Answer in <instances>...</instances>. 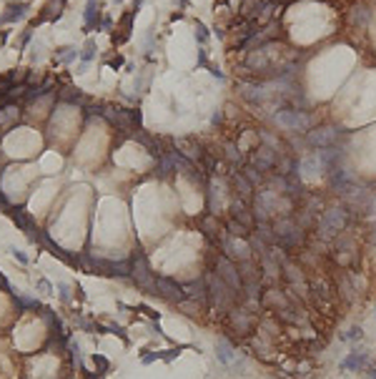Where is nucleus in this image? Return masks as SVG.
Listing matches in <instances>:
<instances>
[{"instance_id":"nucleus-24","label":"nucleus","mask_w":376,"mask_h":379,"mask_svg":"<svg viewBox=\"0 0 376 379\" xmlns=\"http://www.w3.org/2000/svg\"><path fill=\"white\" fill-rule=\"evenodd\" d=\"M224 226H226V234H231V236H241V239H249L251 236V228L243 226V224H238L236 219H228Z\"/></svg>"},{"instance_id":"nucleus-5","label":"nucleus","mask_w":376,"mask_h":379,"mask_svg":"<svg viewBox=\"0 0 376 379\" xmlns=\"http://www.w3.org/2000/svg\"><path fill=\"white\" fill-rule=\"evenodd\" d=\"M130 277L138 289H143L146 294H156V271H150V264L141 251H136L130 259Z\"/></svg>"},{"instance_id":"nucleus-11","label":"nucleus","mask_w":376,"mask_h":379,"mask_svg":"<svg viewBox=\"0 0 376 379\" xmlns=\"http://www.w3.org/2000/svg\"><path fill=\"white\" fill-rule=\"evenodd\" d=\"M156 294H158V297H163L166 302H171V304L186 302L183 284L173 281V279H168V277H156Z\"/></svg>"},{"instance_id":"nucleus-9","label":"nucleus","mask_w":376,"mask_h":379,"mask_svg":"<svg viewBox=\"0 0 376 379\" xmlns=\"http://www.w3.org/2000/svg\"><path fill=\"white\" fill-rule=\"evenodd\" d=\"M278 151H274V149H269V146H256L253 149V153H251V166L256 168V171H261V174H269V171H274L276 168V163H278Z\"/></svg>"},{"instance_id":"nucleus-3","label":"nucleus","mask_w":376,"mask_h":379,"mask_svg":"<svg viewBox=\"0 0 376 379\" xmlns=\"http://www.w3.org/2000/svg\"><path fill=\"white\" fill-rule=\"evenodd\" d=\"M314 121L316 118L311 113H306L301 108H281L274 113V123L289 133H308L314 128Z\"/></svg>"},{"instance_id":"nucleus-38","label":"nucleus","mask_w":376,"mask_h":379,"mask_svg":"<svg viewBox=\"0 0 376 379\" xmlns=\"http://www.w3.org/2000/svg\"><path fill=\"white\" fill-rule=\"evenodd\" d=\"M369 236H371V241L376 244V221H374V226H371V234H369Z\"/></svg>"},{"instance_id":"nucleus-6","label":"nucleus","mask_w":376,"mask_h":379,"mask_svg":"<svg viewBox=\"0 0 376 379\" xmlns=\"http://www.w3.org/2000/svg\"><path fill=\"white\" fill-rule=\"evenodd\" d=\"M346 136V131L341 126H319L306 133V146L311 149H328V146H336L341 138Z\"/></svg>"},{"instance_id":"nucleus-27","label":"nucleus","mask_w":376,"mask_h":379,"mask_svg":"<svg viewBox=\"0 0 376 379\" xmlns=\"http://www.w3.org/2000/svg\"><path fill=\"white\" fill-rule=\"evenodd\" d=\"M55 58H58L60 63H73L75 58H80V51L73 48V46H65V48H58V51H55Z\"/></svg>"},{"instance_id":"nucleus-18","label":"nucleus","mask_w":376,"mask_h":379,"mask_svg":"<svg viewBox=\"0 0 376 379\" xmlns=\"http://www.w3.org/2000/svg\"><path fill=\"white\" fill-rule=\"evenodd\" d=\"M98 18H100V10H98V0H85V10H83V28L85 30H98L100 23H98Z\"/></svg>"},{"instance_id":"nucleus-7","label":"nucleus","mask_w":376,"mask_h":379,"mask_svg":"<svg viewBox=\"0 0 376 379\" xmlns=\"http://www.w3.org/2000/svg\"><path fill=\"white\" fill-rule=\"evenodd\" d=\"M221 251L233 259L236 264H243L253 259V249L249 244V239H241V236H231V234H224V239H221Z\"/></svg>"},{"instance_id":"nucleus-30","label":"nucleus","mask_w":376,"mask_h":379,"mask_svg":"<svg viewBox=\"0 0 376 379\" xmlns=\"http://www.w3.org/2000/svg\"><path fill=\"white\" fill-rule=\"evenodd\" d=\"M196 38H198V43H206V38H208V30L203 23H196Z\"/></svg>"},{"instance_id":"nucleus-20","label":"nucleus","mask_w":376,"mask_h":379,"mask_svg":"<svg viewBox=\"0 0 376 379\" xmlns=\"http://www.w3.org/2000/svg\"><path fill=\"white\" fill-rule=\"evenodd\" d=\"M216 356H218V362H224V364H233V362L238 359L236 347H233L228 339H218V342H216Z\"/></svg>"},{"instance_id":"nucleus-29","label":"nucleus","mask_w":376,"mask_h":379,"mask_svg":"<svg viewBox=\"0 0 376 379\" xmlns=\"http://www.w3.org/2000/svg\"><path fill=\"white\" fill-rule=\"evenodd\" d=\"M243 176H246V178H249V183H251L253 188L263 183V174H261V171H256V168H253V166H246V168H243Z\"/></svg>"},{"instance_id":"nucleus-13","label":"nucleus","mask_w":376,"mask_h":379,"mask_svg":"<svg viewBox=\"0 0 376 379\" xmlns=\"http://www.w3.org/2000/svg\"><path fill=\"white\" fill-rule=\"evenodd\" d=\"M308 289H311V294H314V302H334V291L336 289L331 286V281L326 277H321V274H311V277H308Z\"/></svg>"},{"instance_id":"nucleus-8","label":"nucleus","mask_w":376,"mask_h":379,"mask_svg":"<svg viewBox=\"0 0 376 379\" xmlns=\"http://www.w3.org/2000/svg\"><path fill=\"white\" fill-rule=\"evenodd\" d=\"M213 271L218 274L221 279H224L231 289H236V291H243V279H241V271H238V264L233 261V259H228L224 251L221 254H216V266H213Z\"/></svg>"},{"instance_id":"nucleus-32","label":"nucleus","mask_w":376,"mask_h":379,"mask_svg":"<svg viewBox=\"0 0 376 379\" xmlns=\"http://www.w3.org/2000/svg\"><path fill=\"white\" fill-rule=\"evenodd\" d=\"M38 289H40V291H43V294H53V291H50V289H53V286H50V284H48V281H46V279H40V281H38Z\"/></svg>"},{"instance_id":"nucleus-23","label":"nucleus","mask_w":376,"mask_h":379,"mask_svg":"<svg viewBox=\"0 0 376 379\" xmlns=\"http://www.w3.org/2000/svg\"><path fill=\"white\" fill-rule=\"evenodd\" d=\"M224 156H226V161L231 163V166H246V161H243V153H241V146L238 143H226L224 146Z\"/></svg>"},{"instance_id":"nucleus-34","label":"nucleus","mask_w":376,"mask_h":379,"mask_svg":"<svg viewBox=\"0 0 376 379\" xmlns=\"http://www.w3.org/2000/svg\"><path fill=\"white\" fill-rule=\"evenodd\" d=\"M13 256H15V259H18L20 264H28V256L23 254V251H15V249H13Z\"/></svg>"},{"instance_id":"nucleus-21","label":"nucleus","mask_w":376,"mask_h":379,"mask_svg":"<svg viewBox=\"0 0 376 379\" xmlns=\"http://www.w3.org/2000/svg\"><path fill=\"white\" fill-rule=\"evenodd\" d=\"M349 20H351V25H356V28H364L369 20H371V10L366 8V5H361V3H356L351 8V13H349Z\"/></svg>"},{"instance_id":"nucleus-1","label":"nucleus","mask_w":376,"mask_h":379,"mask_svg":"<svg viewBox=\"0 0 376 379\" xmlns=\"http://www.w3.org/2000/svg\"><path fill=\"white\" fill-rule=\"evenodd\" d=\"M351 211L341 203V206H328V208H324L321 211V216H319V221H316V239L321 241V244H331L334 241L341 231H346L349 228V224H351Z\"/></svg>"},{"instance_id":"nucleus-31","label":"nucleus","mask_w":376,"mask_h":379,"mask_svg":"<svg viewBox=\"0 0 376 379\" xmlns=\"http://www.w3.org/2000/svg\"><path fill=\"white\" fill-rule=\"evenodd\" d=\"M58 291H60V299L63 302H71V291H68V286H65V284H58Z\"/></svg>"},{"instance_id":"nucleus-26","label":"nucleus","mask_w":376,"mask_h":379,"mask_svg":"<svg viewBox=\"0 0 376 379\" xmlns=\"http://www.w3.org/2000/svg\"><path fill=\"white\" fill-rule=\"evenodd\" d=\"M258 138L263 141V146H269V149L283 153V143L278 141V136H274V133H269V131H258Z\"/></svg>"},{"instance_id":"nucleus-25","label":"nucleus","mask_w":376,"mask_h":379,"mask_svg":"<svg viewBox=\"0 0 376 379\" xmlns=\"http://www.w3.org/2000/svg\"><path fill=\"white\" fill-rule=\"evenodd\" d=\"M96 53H98V46H96V40L93 38H88L85 40V46H83V51H80V63L85 66V63H91L93 58H96ZM80 66V68H83Z\"/></svg>"},{"instance_id":"nucleus-39","label":"nucleus","mask_w":376,"mask_h":379,"mask_svg":"<svg viewBox=\"0 0 376 379\" xmlns=\"http://www.w3.org/2000/svg\"><path fill=\"white\" fill-rule=\"evenodd\" d=\"M178 5H186V0H178Z\"/></svg>"},{"instance_id":"nucleus-12","label":"nucleus","mask_w":376,"mask_h":379,"mask_svg":"<svg viewBox=\"0 0 376 379\" xmlns=\"http://www.w3.org/2000/svg\"><path fill=\"white\" fill-rule=\"evenodd\" d=\"M228 211H231V219H236L238 224L249 226V228H253V226H256V216H253V208H251V203H249V201L231 196V201H228Z\"/></svg>"},{"instance_id":"nucleus-10","label":"nucleus","mask_w":376,"mask_h":379,"mask_svg":"<svg viewBox=\"0 0 376 379\" xmlns=\"http://www.w3.org/2000/svg\"><path fill=\"white\" fill-rule=\"evenodd\" d=\"M261 304H263V309H269V311H278V309L291 304V294L286 289H278V284L276 286H263Z\"/></svg>"},{"instance_id":"nucleus-14","label":"nucleus","mask_w":376,"mask_h":379,"mask_svg":"<svg viewBox=\"0 0 376 379\" xmlns=\"http://www.w3.org/2000/svg\"><path fill=\"white\" fill-rule=\"evenodd\" d=\"M228 186H231V196H236V199H243V201H249L251 203V199H253V186L249 183V178L243 176L241 171H231L228 174Z\"/></svg>"},{"instance_id":"nucleus-15","label":"nucleus","mask_w":376,"mask_h":379,"mask_svg":"<svg viewBox=\"0 0 376 379\" xmlns=\"http://www.w3.org/2000/svg\"><path fill=\"white\" fill-rule=\"evenodd\" d=\"M183 294L188 302H196V304H208V284H206V274H201L198 279L183 284Z\"/></svg>"},{"instance_id":"nucleus-36","label":"nucleus","mask_w":376,"mask_h":379,"mask_svg":"<svg viewBox=\"0 0 376 379\" xmlns=\"http://www.w3.org/2000/svg\"><path fill=\"white\" fill-rule=\"evenodd\" d=\"M221 121H224V113H221V111H216V113L211 116V123H221Z\"/></svg>"},{"instance_id":"nucleus-2","label":"nucleus","mask_w":376,"mask_h":379,"mask_svg":"<svg viewBox=\"0 0 376 379\" xmlns=\"http://www.w3.org/2000/svg\"><path fill=\"white\" fill-rule=\"evenodd\" d=\"M274 234H276V246H281L283 251L294 254L296 249H303L306 244V228H301L296 224L294 216H278L271 221Z\"/></svg>"},{"instance_id":"nucleus-17","label":"nucleus","mask_w":376,"mask_h":379,"mask_svg":"<svg viewBox=\"0 0 376 379\" xmlns=\"http://www.w3.org/2000/svg\"><path fill=\"white\" fill-rule=\"evenodd\" d=\"M63 10H65V0H50V3L43 8V13L33 20V25H38V23H53V20H58L63 15Z\"/></svg>"},{"instance_id":"nucleus-19","label":"nucleus","mask_w":376,"mask_h":379,"mask_svg":"<svg viewBox=\"0 0 376 379\" xmlns=\"http://www.w3.org/2000/svg\"><path fill=\"white\" fill-rule=\"evenodd\" d=\"M28 3H23V0H18V3H10L5 8V13L0 15V23H18V20H23L25 13H28Z\"/></svg>"},{"instance_id":"nucleus-33","label":"nucleus","mask_w":376,"mask_h":379,"mask_svg":"<svg viewBox=\"0 0 376 379\" xmlns=\"http://www.w3.org/2000/svg\"><path fill=\"white\" fill-rule=\"evenodd\" d=\"M93 362H96L103 372H108V359H103V356H98V354H96V356H93Z\"/></svg>"},{"instance_id":"nucleus-4","label":"nucleus","mask_w":376,"mask_h":379,"mask_svg":"<svg viewBox=\"0 0 376 379\" xmlns=\"http://www.w3.org/2000/svg\"><path fill=\"white\" fill-rule=\"evenodd\" d=\"M226 319H228V327L231 331L236 334V339H246V336H251L256 331V324H258V314L246 309L243 304L233 306L228 314H226Z\"/></svg>"},{"instance_id":"nucleus-37","label":"nucleus","mask_w":376,"mask_h":379,"mask_svg":"<svg viewBox=\"0 0 376 379\" xmlns=\"http://www.w3.org/2000/svg\"><path fill=\"white\" fill-rule=\"evenodd\" d=\"M100 28H103V30L110 28V18H103V20H100Z\"/></svg>"},{"instance_id":"nucleus-22","label":"nucleus","mask_w":376,"mask_h":379,"mask_svg":"<svg viewBox=\"0 0 376 379\" xmlns=\"http://www.w3.org/2000/svg\"><path fill=\"white\" fill-rule=\"evenodd\" d=\"M369 364V354L366 352H351L346 359H344V367L346 369H353V372H364Z\"/></svg>"},{"instance_id":"nucleus-35","label":"nucleus","mask_w":376,"mask_h":379,"mask_svg":"<svg viewBox=\"0 0 376 379\" xmlns=\"http://www.w3.org/2000/svg\"><path fill=\"white\" fill-rule=\"evenodd\" d=\"M30 35H33V30H25V33H23V40H20V48H25V46H28Z\"/></svg>"},{"instance_id":"nucleus-28","label":"nucleus","mask_w":376,"mask_h":379,"mask_svg":"<svg viewBox=\"0 0 376 379\" xmlns=\"http://www.w3.org/2000/svg\"><path fill=\"white\" fill-rule=\"evenodd\" d=\"M364 219H371L376 221V188L371 186V191H369V199H366V206H364Z\"/></svg>"},{"instance_id":"nucleus-16","label":"nucleus","mask_w":376,"mask_h":379,"mask_svg":"<svg viewBox=\"0 0 376 379\" xmlns=\"http://www.w3.org/2000/svg\"><path fill=\"white\" fill-rule=\"evenodd\" d=\"M201 228H203V234H206V239H211V241H218L221 244V239H224V234H226V226L218 221V216L216 214H206L203 216V221H201Z\"/></svg>"}]
</instances>
